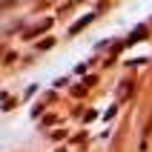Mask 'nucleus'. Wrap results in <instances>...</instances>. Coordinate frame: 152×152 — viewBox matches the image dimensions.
<instances>
[{
  "instance_id": "nucleus-1",
  "label": "nucleus",
  "mask_w": 152,
  "mask_h": 152,
  "mask_svg": "<svg viewBox=\"0 0 152 152\" xmlns=\"http://www.w3.org/2000/svg\"><path fill=\"white\" fill-rule=\"evenodd\" d=\"M12 3H17V0H0V12H3L6 6H12Z\"/></svg>"
}]
</instances>
